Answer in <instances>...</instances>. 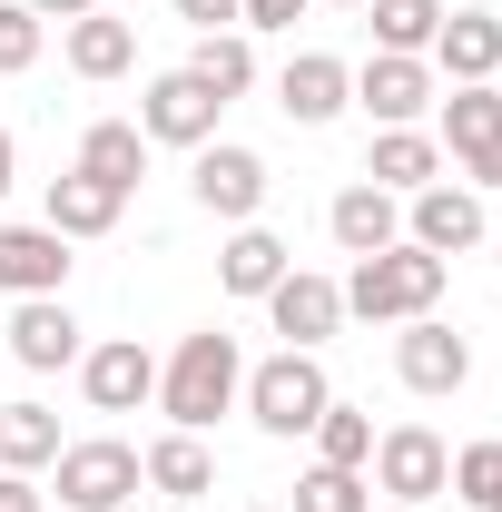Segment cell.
I'll list each match as a JSON object with an SVG mask.
<instances>
[{
    "instance_id": "277c9868",
    "label": "cell",
    "mask_w": 502,
    "mask_h": 512,
    "mask_svg": "<svg viewBox=\"0 0 502 512\" xmlns=\"http://www.w3.org/2000/svg\"><path fill=\"white\" fill-rule=\"evenodd\" d=\"M365 473H375L394 503H414V512H424L443 483H453V453H443V434H434V424H394V434H375V463H365Z\"/></svg>"
},
{
    "instance_id": "f1b7e54d",
    "label": "cell",
    "mask_w": 502,
    "mask_h": 512,
    "mask_svg": "<svg viewBox=\"0 0 502 512\" xmlns=\"http://www.w3.org/2000/svg\"><path fill=\"white\" fill-rule=\"evenodd\" d=\"M296 512H375V483L365 473H335V463H306L296 473Z\"/></svg>"
},
{
    "instance_id": "f546056e",
    "label": "cell",
    "mask_w": 502,
    "mask_h": 512,
    "mask_svg": "<svg viewBox=\"0 0 502 512\" xmlns=\"http://www.w3.org/2000/svg\"><path fill=\"white\" fill-rule=\"evenodd\" d=\"M453 493L473 512H502V444H463L453 453Z\"/></svg>"
},
{
    "instance_id": "4316f807",
    "label": "cell",
    "mask_w": 502,
    "mask_h": 512,
    "mask_svg": "<svg viewBox=\"0 0 502 512\" xmlns=\"http://www.w3.org/2000/svg\"><path fill=\"white\" fill-rule=\"evenodd\" d=\"M365 20H375V50H394V60H424L443 30V0H365Z\"/></svg>"
},
{
    "instance_id": "5bb4252c",
    "label": "cell",
    "mask_w": 502,
    "mask_h": 512,
    "mask_svg": "<svg viewBox=\"0 0 502 512\" xmlns=\"http://www.w3.org/2000/svg\"><path fill=\"white\" fill-rule=\"evenodd\" d=\"M355 99H365L384 128H414L424 109H434V69H424V60H394V50H375V60L355 69Z\"/></svg>"
},
{
    "instance_id": "d6986e66",
    "label": "cell",
    "mask_w": 502,
    "mask_h": 512,
    "mask_svg": "<svg viewBox=\"0 0 502 512\" xmlns=\"http://www.w3.org/2000/svg\"><path fill=\"white\" fill-rule=\"evenodd\" d=\"M138 168H148V128L138 119H99L89 138H79V178H99V188H138Z\"/></svg>"
},
{
    "instance_id": "2e32d148",
    "label": "cell",
    "mask_w": 502,
    "mask_h": 512,
    "mask_svg": "<svg viewBox=\"0 0 502 512\" xmlns=\"http://www.w3.org/2000/svg\"><path fill=\"white\" fill-rule=\"evenodd\" d=\"M10 355H20L30 375L79 365V316H69L60 296H20V316H10Z\"/></svg>"
},
{
    "instance_id": "52a82bcc",
    "label": "cell",
    "mask_w": 502,
    "mask_h": 512,
    "mask_svg": "<svg viewBox=\"0 0 502 512\" xmlns=\"http://www.w3.org/2000/svg\"><path fill=\"white\" fill-rule=\"evenodd\" d=\"M443 138H453V158H463L473 188H502V89L493 79H473V89L443 99Z\"/></svg>"
},
{
    "instance_id": "1f68e13d",
    "label": "cell",
    "mask_w": 502,
    "mask_h": 512,
    "mask_svg": "<svg viewBox=\"0 0 502 512\" xmlns=\"http://www.w3.org/2000/svg\"><path fill=\"white\" fill-rule=\"evenodd\" d=\"M237 20H247V30H296L306 0H237Z\"/></svg>"
},
{
    "instance_id": "4dcf8cb0",
    "label": "cell",
    "mask_w": 502,
    "mask_h": 512,
    "mask_svg": "<svg viewBox=\"0 0 502 512\" xmlns=\"http://www.w3.org/2000/svg\"><path fill=\"white\" fill-rule=\"evenodd\" d=\"M30 60H40V20H30L20 0H0V79H10V69H30Z\"/></svg>"
},
{
    "instance_id": "9a60e30c",
    "label": "cell",
    "mask_w": 502,
    "mask_h": 512,
    "mask_svg": "<svg viewBox=\"0 0 502 512\" xmlns=\"http://www.w3.org/2000/svg\"><path fill=\"white\" fill-rule=\"evenodd\" d=\"M0 286L10 296H60L69 286V237L60 227H0Z\"/></svg>"
},
{
    "instance_id": "5b68a950",
    "label": "cell",
    "mask_w": 502,
    "mask_h": 512,
    "mask_svg": "<svg viewBox=\"0 0 502 512\" xmlns=\"http://www.w3.org/2000/svg\"><path fill=\"white\" fill-rule=\"evenodd\" d=\"M148 473H138V453L119 434H99V444H60V503L69 512H119Z\"/></svg>"
},
{
    "instance_id": "3957f363",
    "label": "cell",
    "mask_w": 502,
    "mask_h": 512,
    "mask_svg": "<svg viewBox=\"0 0 502 512\" xmlns=\"http://www.w3.org/2000/svg\"><path fill=\"white\" fill-rule=\"evenodd\" d=\"M335 404V384H325V365H315L306 345H286L276 365H256L247 375V414L276 434V444H296V434H315V414Z\"/></svg>"
},
{
    "instance_id": "d6a6232c",
    "label": "cell",
    "mask_w": 502,
    "mask_h": 512,
    "mask_svg": "<svg viewBox=\"0 0 502 512\" xmlns=\"http://www.w3.org/2000/svg\"><path fill=\"white\" fill-rule=\"evenodd\" d=\"M178 20L188 30H217V20H237V0H178Z\"/></svg>"
},
{
    "instance_id": "8d00e7d4",
    "label": "cell",
    "mask_w": 502,
    "mask_h": 512,
    "mask_svg": "<svg viewBox=\"0 0 502 512\" xmlns=\"http://www.w3.org/2000/svg\"><path fill=\"white\" fill-rule=\"evenodd\" d=\"M384 512H414V503H384Z\"/></svg>"
},
{
    "instance_id": "f35d334b",
    "label": "cell",
    "mask_w": 502,
    "mask_h": 512,
    "mask_svg": "<svg viewBox=\"0 0 502 512\" xmlns=\"http://www.w3.org/2000/svg\"><path fill=\"white\" fill-rule=\"evenodd\" d=\"M256 512H276V503H256Z\"/></svg>"
},
{
    "instance_id": "e0dca14e",
    "label": "cell",
    "mask_w": 502,
    "mask_h": 512,
    "mask_svg": "<svg viewBox=\"0 0 502 512\" xmlns=\"http://www.w3.org/2000/svg\"><path fill=\"white\" fill-rule=\"evenodd\" d=\"M325 227H335V247L345 256H384V247H404V207L375 188V178H355V188L325 207Z\"/></svg>"
},
{
    "instance_id": "ac0fdd59",
    "label": "cell",
    "mask_w": 502,
    "mask_h": 512,
    "mask_svg": "<svg viewBox=\"0 0 502 512\" xmlns=\"http://www.w3.org/2000/svg\"><path fill=\"white\" fill-rule=\"evenodd\" d=\"M434 60H443V79H453V89H473V79H502V20H493V10H443Z\"/></svg>"
},
{
    "instance_id": "d590c367",
    "label": "cell",
    "mask_w": 502,
    "mask_h": 512,
    "mask_svg": "<svg viewBox=\"0 0 502 512\" xmlns=\"http://www.w3.org/2000/svg\"><path fill=\"white\" fill-rule=\"evenodd\" d=\"M10 168H20V148H10V128H0V197H10Z\"/></svg>"
},
{
    "instance_id": "603a6c76",
    "label": "cell",
    "mask_w": 502,
    "mask_h": 512,
    "mask_svg": "<svg viewBox=\"0 0 502 512\" xmlns=\"http://www.w3.org/2000/svg\"><path fill=\"white\" fill-rule=\"evenodd\" d=\"M60 463V414L50 404H0V473H40Z\"/></svg>"
},
{
    "instance_id": "7402d4cb",
    "label": "cell",
    "mask_w": 502,
    "mask_h": 512,
    "mask_svg": "<svg viewBox=\"0 0 502 512\" xmlns=\"http://www.w3.org/2000/svg\"><path fill=\"white\" fill-rule=\"evenodd\" d=\"M138 473H148L168 503H197V493H217V463H207V444H197V434H168V444H148V453H138Z\"/></svg>"
},
{
    "instance_id": "74e56055",
    "label": "cell",
    "mask_w": 502,
    "mask_h": 512,
    "mask_svg": "<svg viewBox=\"0 0 502 512\" xmlns=\"http://www.w3.org/2000/svg\"><path fill=\"white\" fill-rule=\"evenodd\" d=\"M345 10H365V0H345Z\"/></svg>"
},
{
    "instance_id": "7a4b0ae2",
    "label": "cell",
    "mask_w": 502,
    "mask_h": 512,
    "mask_svg": "<svg viewBox=\"0 0 502 512\" xmlns=\"http://www.w3.org/2000/svg\"><path fill=\"white\" fill-rule=\"evenodd\" d=\"M443 256L424 247H384V256H355V276H345V316H365V325H414V316H434L443 306Z\"/></svg>"
},
{
    "instance_id": "44dd1931",
    "label": "cell",
    "mask_w": 502,
    "mask_h": 512,
    "mask_svg": "<svg viewBox=\"0 0 502 512\" xmlns=\"http://www.w3.org/2000/svg\"><path fill=\"white\" fill-rule=\"evenodd\" d=\"M286 266H296V256H286V237H266V227L247 217V227L227 237V256H217V286H227V296H266Z\"/></svg>"
},
{
    "instance_id": "8fae6325",
    "label": "cell",
    "mask_w": 502,
    "mask_h": 512,
    "mask_svg": "<svg viewBox=\"0 0 502 512\" xmlns=\"http://www.w3.org/2000/svg\"><path fill=\"white\" fill-rule=\"evenodd\" d=\"M394 375L414 384V394H463V375H473V345H463L443 316H414L404 335H394Z\"/></svg>"
},
{
    "instance_id": "ba28073f",
    "label": "cell",
    "mask_w": 502,
    "mask_h": 512,
    "mask_svg": "<svg viewBox=\"0 0 502 512\" xmlns=\"http://www.w3.org/2000/svg\"><path fill=\"white\" fill-rule=\"evenodd\" d=\"M266 316H276L286 345H306V355H315V345L345 325V286H335V276H306V266H286V276L266 286Z\"/></svg>"
},
{
    "instance_id": "d4e9b609",
    "label": "cell",
    "mask_w": 502,
    "mask_h": 512,
    "mask_svg": "<svg viewBox=\"0 0 502 512\" xmlns=\"http://www.w3.org/2000/svg\"><path fill=\"white\" fill-rule=\"evenodd\" d=\"M128 60H138V30H128V20H109V10L69 20V69H79V79H119Z\"/></svg>"
},
{
    "instance_id": "cb8c5ba5",
    "label": "cell",
    "mask_w": 502,
    "mask_h": 512,
    "mask_svg": "<svg viewBox=\"0 0 502 512\" xmlns=\"http://www.w3.org/2000/svg\"><path fill=\"white\" fill-rule=\"evenodd\" d=\"M365 178H375L384 197L434 188V138H424V128H384V138H375V158H365Z\"/></svg>"
},
{
    "instance_id": "30bf717a",
    "label": "cell",
    "mask_w": 502,
    "mask_h": 512,
    "mask_svg": "<svg viewBox=\"0 0 502 512\" xmlns=\"http://www.w3.org/2000/svg\"><path fill=\"white\" fill-rule=\"evenodd\" d=\"M79 384H89V404H99V414H138V404L158 394V355H148L138 335H109V345H89V355H79Z\"/></svg>"
},
{
    "instance_id": "9c48e42d",
    "label": "cell",
    "mask_w": 502,
    "mask_h": 512,
    "mask_svg": "<svg viewBox=\"0 0 502 512\" xmlns=\"http://www.w3.org/2000/svg\"><path fill=\"white\" fill-rule=\"evenodd\" d=\"M188 188H197L207 217H237V227H247L256 207H266V158H256V148H217V138H207V148H197V168H188Z\"/></svg>"
},
{
    "instance_id": "484cf974",
    "label": "cell",
    "mask_w": 502,
    "mask_h": 512,
    "mask_svg": "<svg viewBox=\"0 0 502 512\" xmlns=\"http://www.w3.org/2000/svg\"><path fill=\"white\" fill-rule=\"evenodd\" d=\"M188 79H207L217 99H247V89H256V50H247V30H197Z\"/></svg>"
},
{
    "instance_id": "8992f818",
    "label": "cell",
    "mask_w": 502,
    "mask_h": 512,
    "mask_svg": "<svg viewBox=\"0 0 502 512\" xmlns=\"http://www.w3.org/2000/svg\"><path fill=\"white\" fill-rule=\"evenodd\" d=\"M217 89L188 79V69H168V79H148V99H138V128H148V148H207L217 138Z\"/></svg>"
},
{
    "instance_id": "836d02e7",
    "label": "cell",
    "mask_w": 502,
    "mask_h": 512,
    "mask_svg": "<svg viewBox=\"0 0 502 512\" xmlns=\"http://www.w3.org/2000/svg\"><path fill=\"white\" fill-rule=\"evenodd\" d=\"M20 10H30V20H89L99 0H20Z\"/></svg>"
},
{
    "instance_id": "e575fe53",
    "label": "cell",
    "mask_w": 502,
    "mask_h": 512,
    "mask_svg": "<svg viewBox=\"0 0 502 512\" xmlns=\"http://www.w3.org/2000/svg\"><path fill=\"white\" fill-rule=\"evenodd\" d=\"M0 512H40V493H30V473H0Z\"/></svg>"
},
{
    "instance_id": "4fadbf2b",
    "label": "cell",
    "mask_w": 502,
    "mask_h": 512,
    "mask_svg": "<svg viewBox=\"0 0 502 512\" xmlns=\"http://www.w3.org/2000/svg\"><path fill=\"white\" fill-rule=\"evenodd\" d=\"M414 237L404 247H424V256H463V247H483V197L473 188H414V217H404Z\"/></svg>"
},
{
    "instance_id": "6da1fadb",
    "label": "cell",
    "mask_w": 502,
    "mask_h": 512,
    "mask_svg": "<svg viewBox=\"0 0 502 512\" xmlns=\"http://www.w3.org/2000/svg\"><path fill=\"white\" fill-rule=\"evenodd\" d=\"M237 394H247V365H237V335H217V325L188 335V345L158 365V404H168V424H178V434H207Z\"/></svg>"
},
{
    "instance_id": "7c38bea8",
    "label": "cell",
    "mask_w": 502,
    "mask_h": 512,
    "mask_svg": "<svg viewBox=\"0 0 502 512\" xmlns=\"http://www.w3.org/2000/svg\"><path fill=\"white\" fill-rule=\"evenodd\" d=\"M345 99H355V69L325 60V50H296V60H286V79H276V109H286L296 128L345 119Z\"/></svg>"
},
{
    "instance_id": "ffe728a7",
    "label": "cell",
    "mask_w": 502,
    "mask_h": 512,
    "mask_svg": "<svg viewBox=\"0 0 502 512\" xmlns=\"http://www.w3.org/2000/svg\"><path fill=\"white\" fill-rule=\"evenodd\" d=\"M119 207H128L119 188H99V178H79V168H69V178H50V217H40V227H60V237H109V227H119Z\"/></svg>"
},
{
    "instance_id": "83f0119b",
    "label": "cell",
    "mask_w": 502,
    "mask_h": 512,
    "mask_svg": "<svg viewBox=\"0 0 502 512\" xmlns=\"http://www.w3.org/2000/svg\"><path fill=\"white\" fill-rule=\"evenodd\" d=\"M315 463H335V473H365V463H375V414H355V404H325V414H315Z\"/></svg>"
}]
</instances>
